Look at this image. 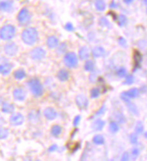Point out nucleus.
I'll use <instances>...</instances> for the list:
<instances>
[{
    "label": "nucleus",
    "mask_w": 147,
    "mask_h": 161,
    "mask_svg": "<svg viewBox=\"0 0 147 161\" xmlns=\"http://www.w3.org/2000/svg\"><path fill=\"white\" fill-rule=\"evenodd\" d=\"M22 40L27 45H34L38 40V31L35 28L30 27L23 31L22 33Z\"/></svg>",
    "instance_id": "f257e3e1"
},
{
    "label": "nucleus",
    "mask_w": 147,
    "mask_h": 161,
    "mask_svg": "<svg viewBox=\"0 0 147 161\" xmlns=\"http://www.w3.org/2000/svg\"><path fill=\"white\" fill-rule=\"evenodd\" d=\"M28 88L34 97H41L44 93V86L37 78H31L27 82Z\"/></svg>",
    "instance_id": "f03ea898"
},
{
    "label": "nucleus",
    "mask_w": 147,
    "mask_h": 161,
    "mask_svg": "<svg viewBox=\"0 0 147 161\" xmlns=\"http://www.w3.org/2000/svg\"><path fill=\"white\" fill-rule=\"evenodd\" d=\"M64 65L69 69H75L79 66V56L76 53L73 52V51H68V52L64 55L63 58Z\"/></svg>",
    "instance_id": "7ed1b4c3"
},
{
    "label": "nucleus",
    "mask_w": 147,
    "mask_h": 161,
    "mask_svg": "<svg viewBox=\"0 0 147 161\" xmlns=\"http://www.w3.org/2000/svg\"><path fill=\"white\" fill-rule=\"evenodd\" d=\"M16 36V28L13 25L7 24L4 25L3 27L0 29V38L2 40L10 41Z\"/></svg>",
    "instance_id": "20e7f679"
},
{
    "label": "nucleus",
    "mask_w": 147,
    "mask_h": 161,
    "mask_svg": "<svg viewBox=\"0 0 147 161\" xmlns=\"http://www.w3.org/2000/svg\"><path fill=\"white\" fill-rule=\"evenodd\" d=\"M17 20L20 24V26H27L30 24V20H31V14L29 11L28 8H23L19 11L18 16H17Z\"/></svg>",
    "instance_id": "39448f33"
},
{
    "label": "nucleus",
    "mask_w": 147,
    "mask_h": 161,
    "mask_svg": "<svg viewBox=\"0 0 147 161\" xmlns=\"http://www.w3.org/2000/svg\"><path fill=\"white\" fill-rule=\"evenodd\" d=\"M13 70V64L5 57H0V74L2 76H8Z\"/></svg>",
    "instance_id": "423d86ee"
},
{
    "label": "nucleus",
    "mask_w": 147,
    "mask_h": 161,
    "mask_svg": "<svg viewBox=\"0 0 147 161\" xmlns=\"http://www.w3.org/2000/svg\"><path fill=\"white\" fill-rule=\"evenodd\" d=\"M46 50L42 47H34L30 50V56L33 60L34 61H41L43 60L46 56Z\"/></svg>",
    "instance_id": "0eeeda50"
},
{
    "label": "nucleus",
    "mask_w": 147,
    "mask_h": 161,
    "mask_svg": "<svg viewBox=\"0 0 147 161\" xmlns=\"http://www.w3.org/2000/svg\"><path fill=\"white\" fill-rule=\"evenodd\" d=\"M76 104L80 109H81V110H85V109L88 108L89 99L84 93H80L76 96Z\"/></svg>",
    "instance_id": "6e6552de"
},
{
    "label": "nucleus",
    "mask_w": 147,
    "mask_h": 161,
    "mask_svg": "<svg viewBox=\"0 0 147 161\" xmlns=\"http://www.w3.org/2000/svg\"><path fill=\"white\" fill-rule=\"evenodd\" d=\"M91 56L95 59H98V58H104L107 56V51L104 46L102 45H96L93 46L91 48Z\"/></svg>",
    "instance_id": "1a4fd4ad"
},
{
    "label": "nucleus",
    "mask_w": 147,
    "mask_h": 161,
    "mask_svg": "<svg viewBox=\"0 0 147 161\" xmlns=\"http://www.w3.org/2000/svg\"><path fill=\"white\" fill-rule=\"evenodd\" d=\"M9 121L13 126H21L25 122V117L22 113H12Z\"/></svg>",
    "instance_id": "9d476101"
},
{
    "label": "nucleus",
    "mask_w": 147,
    "mask_h": 161,
    "mask_svg": "<svg viewBox=\"0 0 147 161\" xmlns=\"http://www.w3.org/2000/svg\"><path fill=\"white\" fill-rule=\"evenodd\" d=\"M78 56H79V59L81 61H86L88 59H90L91 49H89V47H87V46H81L79 49Z\"/></svg>",
    "instance_id": "9b49d317"
},
{
    "label": "nucleus",
    "mask_w": 147,
    "mask_h": 161,
    "mask_svg": "<svg viewBox=\"0 0 147 161\" xmlns=\"http://www.w3.org/2000/svg\"><path fill=\"white\" fill-rule=\"evenodd\" d=\"M18 51H19V48L17 46V44L14 42H9L4 46V52L7 56H11V57L15 56L17 55Z\"/></svg>",
    "instance_id": "f8f14e48"
},
{
    "label": "nucleus",
    "mask_w": 147,
    "mask_h": 161,
    "mask_svg": "<svg viewBox=\"0 0 147 161\" xmlns=\"http://www.w3.org/2000/svg\"><path fill=\"white\" fill-rule=\"evenodd\" d=\"M43 116L45 117L46 120L48 121H53L57 118V116H58V113H57L56 109L54 107H46L45 109L43 110Z\"/></svg>",
    "instance_id": "ddd939ff"
},
{
    "label": "nucleus",
    "mask_w": 147,
    "mask_h": 161,
    "mask_svg": "<svg viewBox=\"0 0 147 161\" xmlns=\"http://www.w3.org/2000/svg\"><path fill=\"white\" fill-rule=\"evenodd\" d=\"M106 125V121L101 118H95L91 124V129L94 132H101Z\"/></svg>",
    "instance_id": "4468645a"
},
{
    "label": "nucleus",
    "mask_w": 147,
    "mask_h": 161,
    "mask_svg": "<svg viewBox=\"0 0 147 161\" xmlns=\"http://www.w3.org/2000/svg\"><path fill=\"white\" fill-rule=\"evenodd\" d=\"M13 97L17 101H24L25 97H27V92H25V91L22 88H15L14 91H13Z\"/></svg>",
    "instance_id": "2eb2a0df"
},
{
    "label": "nucleus",
    "mask_w": 147,
    "mask_h": 161,
    "mask_svg": "<svg viewBox=\"0 0 147 161\" xmlns=\"http://www.w3.org/2000/svg\"><path fill=\"white\" fill-rule=\"evenodd\" d=\"M70 77H71V74H70L69 70H67L65 68L60 69L58 72H57V75H56V78L62 83H65V82L69 81Z\"/></svg>",
    "instance_id": "dca6fc26"
},
{
    "label": "nucleus",
    "mask_w": 147,
    "mask_h": 161,
    "mask_svg": "<svg viewBox=\"0 0 147 161\" xmlns=\"http://www.w3.org/2000/svg\"><path fill=\"white\" fill-rule=\"evenodd\" d=\"M14 2L13 0H3V1H0V10L3 12H12L14 9Z\"/></svg>",
    "instance_id": "f3484780"
},
{
    "label": "nucleus",
    "mask_w": 147,
    "mask_h": 161,
    "mask_svg": "<svg viewBox=\"0 0 147 161\" xmlns=\"http://www.w3.org/2000/svg\"><path fill=\"white\" fill-rule=\"evenodd\" d=\"M59 40L56 36H50L46 40V45L49 49H56L57 46L59 45Z\"/></svg>",
    "instance_id": "a211bd4d"
},
{
    "label": "nucleus",
    "mask_w": 147,
    "mask_h": 161,
    "mask_svg": "<svg viewBox=\"0 0 147 161\" xmlns=\"http://www.w3.org/2000/svg\"><path fill=\"white\" fill-rule=\"evenodd\" d=\"M113 120L118 122L120 125H125L126 123V117L125 116V114L118 110L113 113Z\"/></svg>",
    "instance_id": "6ab92c4d"
},
{
    "label": "nucleus",
    "mask_w": 147,
    "mask_h": 161,
    "mask_svg": "<svg viewBox=\"0 0 147 161\" xmlns=\"http://www.w3.org/2000/svg\"><path fill=\"white\" fill-rule=\"evenodd\" d=\"M108 130H109V133L111 135H116L120 132L121 130V126L118 122H116L115 120H111L108 124Z\"/></svg>",
    "instance_id": "aec40b11"
},
{
    "label": "nucleus",
    "mask_w": 147,
    "mask_h": 161,
    "mask_svg": "<svg viewBox=\"0 0 147 161\" xmlns=\"http://www.w3.org/2000/svg\"><path fill=\"white\" fill-rule=\"evenodd\" d=\"M125 92H126V94L127 96H129V98L131 99V100L137 98L138 96L140 95V93H141V92H140V89L137 88H131L130 89H127V91H126Z\"/></svg>",
    "instance_id": "412c9836"
},
{
    "label": "nucleus",
    "mask_w": 147,
    "mask_h": 161,
    "mask_svg": "<svg viewBox=\"0 0 147 161\" xmlns=\"http://www.w3.org/2000/svg\"><path fill=\"white\" fill-rule=\"evenodd\" d=\"M62 133H63V128H62V126H60L58 124L53 125L52 127H51V129H50L51 136H53L54 138L60 137L61 135H62Z\"/></svg>",
    "instance_id": "4be33fe9"
},
{
    "label": "nucleus",
    "mask_w": 147,
    "mask_h": 161,
    "mask_svg": "<svg viewBox=\"0 0 147 161\" xmlns=\"http://www.w3.org/2000/svg\"><path fill=\"white\" fill-rule=\"evenodd\" d=\"M94 8L97 12H104L107 8L105 0H94Z\"/></svg>",
    "instance_id": "5701e85b"
},
{
    "label": "nucleus",
    "mask_w": 147,
    "mask_h": 161,
    "mask_svg": "<svg viewBox=\"0 0 147 161\" xmlns=\"http://www.w3.org/2000/svg\"><path fill=\"white\" fill-rule=\"evenodd\" d=\"M105 137L102 134H96L92 138V144L95 145H103L105 144Z\"/></svg>",
    "instance_id": "b1692460"
},
{
    "label": "nucleus",
    "mask_w": 147,
    "mask_h": 161,
    "mask_svg": "<svg viewBox=\"0 0 147 161\" xmlns=\"http://www.w3.org/2000/svg\"><path fill=\"white\" fill-rule=\"evenodd\" d=\"M127 74H129L127 69L124 66H120L115 69V75H116L119 79H125Z\"/></svg>",
    "instance_id": "393cba45"
},
{
    "label": "nucleus",
    "mask_w": 147,
    "mask_h": 161,
    "mask_svg": "<svg viewBox=\"0 0 147 161\" xmlns=\"http://www.w3.org/2000/svg\"><path fill=\"white\" fill-rule=\"evenodd\" d=\"M1 111L5 114H12L15 111V106L14 104L9 103V102H4L1 106Z\"/></svg>",
    "instance_id": "a878e982"
},
{
    "label": "nucleus",
    "mask_w": 147,
    "mask_h": 161,
    "mask_svg": "<svg viewBox=\"0 0 147 161\" xmlns=\"http://www.w3.org/2000/svg\"><path fill=\"white\" fill-rule=\"evenodd\" d=\"M84 69H85V72H87V73L94 72V71H95V62H94V60L88 59V60L85 61Z\"/></svg>",
    "instance_id": "bb28decb"
},
{
    "label": "nucleus",
    "mask_w": 147,
    "mask_h": 161,
    "mask_svg": "<svg viewBox=\"0 0 147 161\" xmlns=\"http://www.w3.org/2000/svg\"><path fill=\"white\" fill-rule=\"evenodd\" d=\"M127 109H129V111L135 116H139V109L137 107V105L133 101H130L127 102V103H126Z\"/></svg>",
    "instance_id": "cd10ccee"
},
{
    "label": "nucleus",
    "mask_w": 147,
    "mask_h": 161,
    "mask_svg": "<svg viewBox=\"0 0 147 161\" xmlns=\"http://www.w3.org/2000/svg\"><path fill=\"white\" fill-rule=\"evenodd\" d=\"M102 92H101V88L98 87H93L92 88H90L89 91V97L91 99H96L98 97H100Z\"/></svg>",
    "instance_id": "c85d7f7f"
},
{
    "label": "nucleus",
    "mask_w": 147,
    "mask_h": 161,
    "mask_svg": "<svg viewBox=\"0 0 147 161\" xmlns=\"http://www.w3.org/2000/svg\"><path fill=\"white\" fill-rule=\"evenodd\" d=\"M145 132V128H144V124L142 121H136V126H135V133H136L139 136L143 135Z\"/></svg>",
    "instance_id": "c756f323"
},
{
    "label": "nucleus",
    "mask_w": 147,
    "mask_h": 161,
    "mask_svg": "<svg viewBox=\"0 0 147 161\" xmlns=\"http://www.w3.org/2000/svg\"><path fill=\"white\" fill-rule=\"evenodd\" d=\"M25 76H27V73H25V69H23V68L18 69V70H16L15 72H14V78L17 81H21L23 79H25Z\"/></svg>",
    "instance_id": "7c9ffc66"
},
{
    "label": "nucleus",
    "mask_w": 147,
    "mask_h": 161,
    "mask_svg": "<svg viewBox=\"0 0 147 161\" xmlns=\"http://www.w3.org/2000/svg\"><path fill=\"white\" fill-rule=\"evenodd\" d=\"M117 22H118L119 27L124 28V27H126V26L127 25V22H129V20H127V17L126 15L119 14L117 16Z\"/></svg>",
    "instance_id": "2f4dec72"
},
{
    "label": "nucleus",
    "mask_w": 147,
    "mask_h": 161,
    "mask_svg": "<svg viewBox=\"0 0 147 161\" xmlns=\"http://www.w3.org/2000/svg\"><path fill=\"white\" fill-rule=\"evenodd\" d=\"M56 50H57V53H58L59 55H65L67 52H68V43L67 42H61V43H59V45L57 46V48H56Z\"/></svg>",
    "instance_id": "473e14b6"
},
{
    "label": "nucleus",
    "mask_w": 147,
    "mask_h": 161,
    "mask_svg": "<svg viewBox=\"0 0 147 161\" xmlns=\"http://www.w3.org/2000/svg\"><path fill=\"white\" fill-rule=\"evenodd\" d=\"M98 24H99V26H101V27H103V28H111V23L109 20H108V18L105 16H101L98 19Z\"/></svg>",
    "instance_id": "72a5a7b5"
},
{
    "label": "nucleus",
    "mask_w": 147,
    "mask_h": 161,
    "mask_svg": "<svg viewBox=\"0 0 147 161\" xmlns=\"http://www.w3.org/2000/svg\"><path fill=\"white\" fill-rule=\"evenodd\" d=\"M40 113L38 110H33L29 113V120L31 122H38L39 121Z\"/></svg>",
    "instance_id": "f704fd0d"
},
{
    "label": "nucleus",
    "mask_w": 147,
    "mask_h": 161,
    "mask_svg": "<svg viewBox=\"0 0 147 161\" xmlns=\"http://www.w3.org/2000/svg\"><path fill=\"white\" fill-rule=\"evenodd\" d=\"M136 82V78L135 76L132 74H127L126 76V78L124 79V85H126V86H131L133 85Z\"/></svg>",
    "instance_id": "c9c22d12"
},
{
    "label": "nucleus",
    "mask_w": 147,
    "mask_h": 161,
    "mask_svg": "<svg viewBox=\"0 0 147 161\" xmlns=\"http://www.w3.org/2000/svg\"><path fill=\"white\" fill-rule=\"evenodd\" d=\"M129 140H130V143L132 144V145H136L138 144V141H139V135H137L136 133H131L130 134V136H129Z\"/></svg>",
    "instance_id": "e433bc0d"
},
{
    "label": "nucleus",
    "mask_w": 147,
    "mask_h": 161,
    "mask_svg": "<svg viewBox=\"0 0 147 161\" xmlns=\"http://www.w3.org/2000/svg\"><path fill=\"white\" fill-rule=\"evenodd\" d=\"M131 159H133V160H136V159H137L138 158V156L140 155V149L139 147H137V146H133V147H131Z\"/></svg>",
    "instance_id": "4c0bfd02"
},
{
    "label": "nucleus",
    "mask_w": 147,
    "mask_h": 161,
    "mask_svg": "<svg viewBox=\"0 0 147 161\" xmlns=\"http://www.w3.org/2000/svg\"><path fill=\"white\" fill-rule=\"evenodd\" d=\"M106 110H107V106H106V104H103V105H102V106L99 108V110L94 114L93 118H94V119H95V118H100L101 116H103V115L106 113Z\"/></svg>",
    "instance_id": "58836bf2"
},
{
    "label": "nucleus",
    "mask_w": 147,
    "mask_h": 161,
    "mask_svg": "<svg viewBox=\"0 0 147 161\" xmlns=\"http://www.w3.org/2000/svg\"><path fill=\"white\" fill-rule=\"evenodd\" d=\"M9 136V130L6 128H0V140H5Z\"/></svg>",
    "instance_id": "ea45409f"
},
{
    "label": "nucleus",
    "mask_w": 147,
    "mask_h": 161,
    "mask_svg": "<svg viewBox=\"0 0 147 161\" xmlns=\"http://www.w3.org/2000/svg\"><path fill=\"white\" fill-rule=\"evenodd\" d=\"M118 43H119V45L123 48H127V45H129V44H127V40L124 36H120L118 38Z\"/></svg>",
    "instance_id": "a19ab883"
},
{
    "label": "nucleus",
    "mask_w": 147,
    "mask_h": 161,
    "mask_svg": "<svg viewBox=\"0 0 147 161\" xmlns=\"http://www.w3.org/2000/svg\"><path fill=\"white\" fill-rule=\"evenodd\" d=\"M131 159V155L130 151H125L122 154V156H121V160L122 161H130Z\"/></svg>",
    "instance_id": "79ce46f5"
},
{
    "label": "nucleus",
    "mask_w": 147,
    "mask_h": 161,
    "mask_svg": "<svg viewBox=\"0 0 147 161\" xmlns=\"http://www.w3.org/2000/svg\"><path fill=\"white\" fill-rule=\"evenodd\" d=\"M89 82L90 83H96V81L98 80V76H97V74H96V72H92V73H90V75H89Z\"/></svg>",
    "instance_id": "37998d69"
},
{
    "label": "nucleus",
    "mask_w": 147,
    "mask_h": 161,
    "mask_svg": "<svg viewBox=\"0 0 147 161\" xmlns=\"http://www.w3.org/2000/svg\"><path fill=\"white\" fill-rule=\"evenodd\" d=\"M120 98H121V100H122L123 102H125V103H127V102L131 101V99L129 98V96H127V95L126 94L125 92H121V94H120Z\"/></svg>",
    "instance_id": "c03bdc74"
},
{
    "label": "nucleus",
    "mask_w": 147,
    "mask_h": 161,
    "mask_svg": "<svg viewBox=\"0 0 147 161\" xmlns=\"http://www.w3.org/2000/svg\"><path fill=\"white\" fill-rule=\"evenodd\" d=\"M80 120H81V116L80 115H76V117L73 120V126L74 127H78L80 123Z\"/></svg>",
    "instance_id": "a18cd8bd"
},
{
    "label": "nucleus",
    "mask_w": 147,
    "mask_h": 161,
    "mask_svg": "<svg viewBox=\"0 0 147 161\" xmlns=\"http://www.w3.org/2000/svg\"><path fill=\"white\" fill-rule=\"evenodd\" d=\"M64 29H65L67 31H75V27L71 22H68L65 26H64Z\"/></svg>",
    "instance_id": "49530a36"
},
{
    "label": "nucleus",
    "mask_w": 147,
    "mask_h": 161,
    "mask_svg": "<svg viewBox=\"0 0 147 161\" xmlns=\"http://www.w3.org/2000/svg\"><path fill=\"white\" fill-rule=\"evenodd\" d=\"M137 45H138V47L140 49L146 48V46H147V40H138L137 41Z\"/></svg>",
    "instance_id": "de8ad7c7"
},
{
    "label": "nucleus",
    "mask_w": 147,
    "mask_h": 161,
    "mask_svg": "<svg viewBox=\"0 0 147 161\" xmlns=\"http://www.w3.org/2000/svg\"><path fill=\"white\" fill-rule=\"evenodd\" d=\"M56 150H58V145L57 144H53V145H51L49 149H48V151L50 152H52V151H56Z\"/></svg>",
    "instance_id": "09e8293b"
},
{
    "label": "nucleus",
    "mask_w": 147,
    "mask_h": 161,
    "mask_svg": "<svg viewBox=\"0 0 147 161\" xmlns=\"http://www.w3.org/2000/svg\"><path fill=\"white\" fill-rule=\"evenodd\" d=\"M117 6H118V4L116 3V1H115V0H112L111 3L109 4V7H110L111 9H116Z\"/></svg>",
    "instance_id": "8fccbe9b"
},
{
    "label": "nucleus",
    "mask_w": 147,
    "mask_h": 161,
    "mask_svg": "<svg viewBox=\"0 0 147 161\" xmlns=\"http://www.w3.org/2000/svg\"><path fill=\"white\" fill-rule=\"evenodd\" d=\"M122 1L126 5H131V4H132L133 2H135V0H122Z\"/></svg>",
    "instance_id": "3c124183"
},
{
    "label": "nucleus",
    "mask_w": 147,
    "mask_h": 161,
    "mask_svg": "<svg viewBox=\"0 0 147 161\" xmlns=\"http://www.w3.org/2000/svg\"><path fill=\"white\" fill-rule=\"evenodd\" d=\"M143 136H144V138H145V139L147 140V131H145V132H144V134H143Z\"/></svg>",
    "instance_id": "603ef678"
},
{
    "label": "nucleus",
    "mask_w": 147,
    "mask_h": 161,
    "mask_svg": "<svg viewBox=\"0 0 147 161\" xmlns=\"http://www.w3.org/2000/svg\"><path fill=\"white\" fill-rule=\"evenodd\" d=\"M143 3H144L145 6H147V0H143Z\"/></svg>",
    "instance_id": "864d4df0"
},
{
    "label": "nucleus",
    "mask_w": 147,
    "mask_h": 161,
    "mask_svg": "<svg viewBox=\"0 0 147 161\" xmlns=\"http://www.w3.org/2000/svg\"><path fill=\"white\" fill-rule=\"evenodd\" d=\"M146 14H147V6H146Z\"/></svg>",
    "instance_id": "5fc2aeb1"
},
{
    "label": "nucleus",
    "mask_w": 147,
    "mask_h": 161,
    "mask_svg": "<svg viewBox=\"0 0 147 161\" xmlns=\"http://www.w3.org/2000/svg\"><path fill=\"white\" fill-rule=\"evenodd\" d=\"M146 56H147V51H146Z\"/></svg>",
    "instance_id": "6e6d98bb"
}]
</instances>
